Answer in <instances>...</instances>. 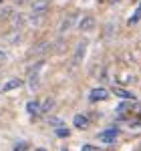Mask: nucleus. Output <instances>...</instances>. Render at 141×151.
<instances>
[{
    "label": "nucleus",
    "mask_w": 141,
    "mask_h": 151,
    "mask_svg": "<svg viewBox=\"0 0 141 151\" xmlns=\"http://www.w3.org/2000/svg\"><path fill=\"white\" fill-rule=\"evenodd\" d=\"M119 137V129H105V131H101L99 135H97V139L101 141V143H105V145H109V143H115V139Z\"/></svg>",
    "instance_id": "f257e3e1"
},
{
    "label": "nucleus",
    "mask_w": 141,
    "mask_h": 151,
    "mask_svg": "<svg viewBox=\"0 0 141 151\" xmlns=\"http://www.w3.org/2000/svg\"><path fill=\"white\" fill-rule=\"evenodd\" d=\"M107 97H109V91L103 89V87H97V89H93L89 93V101L91 103H99V101H105Z\"/></svg>",
    "instance_id": "f03ea898"
},
{
    "label": "nucleus",
    "mask_w": 141,
    "mask_h": 151,
    "mask_svg": "<svg viewBox=\"0 0 141 151\" xmlns=\"http://www.w3.org/2000/svg\"><path fill=\"white\" fill-rule=\"evenodd\" d=\"M42 65H45V63H42V60H38L35 67L30 69V79H28V87H30V89H36V87H38V70H40Z\"/></svg>",
    "instance_id": "7ed1b4c3"
},
{
    "label": "nucleus",
    "mask_w": 141,
    "mask_h": 151,
    "mask_svg": "<svg viewBox=\"0 0 141 151\" xmlns=\"http://www.w3.org/2000/svg\"><path fill=\"white\" fill-rule=\"evenodd\" d=\"M93 28H95V18L91 16V14L83 16L81 22H79V30H81V32H91Z\"/></svg>",
    "instance_id": "20e7f679"
},
{
    "label": "nucleus",
    "mask_w": 141,
    "mask_h": 151,
    "mask_svg": "<svg viewBox=\"0 0 141 151\" xmlns=\"http://www.w3.org/2000/svg\"><path fill=\"white\" fill-rule=\"evenodd\" d=\"M117 111H119V113L127 111V113H131V115H133V113H139V111H141V105L139 103H121L117 107Z\"/></svg>",
    "instance_id": "39448f33"
},
{
    "label": "nucleus",
    "mask_w": 141,
    "mask_h": 151,
    "mask_svg": "<svg viewBox=\"0 0 141 151\" xmlns=\"http://www.w3.org/2000/svg\"><path fill=\"white\" fill-rule=\"evenodd\" d=\"M73 125H75L77 129H87V127H89V117L83 115V113L75 115V119H73Z\"/></svg>",
    "instance_id": "423d86ee"
},
{
    "label": "nucleus",
    "mask_w": 141,
    "mask_h": 151,
    "mask_svg": "<svg viewBox=\"0 0 141 151\" xmlns=\"http://www.w3.org/2000/svg\"><path fill=\"white\" fill-rule=\"evenodd\" d=\"M26 111H28V115H30V117H38V115H42V111H40V105H38V101H28V103H26Z\"/></svg>",
    "instance_id": "0eeeda50"
},
{
    "label": "nucleus",
    "mask_w": 141,
    "mask_h": 151,
    "mask_svg": "<svg viewBox=\"0 0 141 151\" xmlns=\"http://www.w3.org/2000/svg\"><path fill=\"white\" fill-rule=\"evenodd\" d=\"M113 95H117V97L125 99V101H135V95L131 93V91H125V89H121V87H113Z\"/></svg>",
    "instance_id": "6e6552de"
},
{
    "label": "nucleus",
    "mask_w": 141,
    "mask_h": 151,
    "mask_svg": "<svg viewBox=\"0 0 141 151\" xmlns=\"http://www.w3.org/2000/svg\"><path fill=\"white\" fill-rule=\"evenodd\" d=\"M48 4H50V0H35L30 8H32V12H42V14H45L47 8H48Z\"/></svg>",
    "instance_id": "1a4fd4ad"
},
{
    "label": "nucleus",
    "mask_w": 141,
    "mask_h": 151,
    "mask_svg": "<svg viewBox=\"0 0 141 151\" xmlns=\"http://www.w3.org/2000/svg\"><path fill=\"white\" fill-rule=\"evenodd\" d=\"M20 85H22L20 79H10L8 83H4V85H2V93H8V91H12V89H18Z\"/></svg>",
    "instance_id": "9d476101"
},
{
    "label": "nucleus",
    "mask_w": 141,
    "mask_h": 151,
    "mask_svg": "<svg viewBox=\"0 0 141 151\" xmlns=\"http://www.w3.org/2000/svg\"><path fill=\"white\" fill-rule=\"evenodd\" d=\"M85 48H87V42H81V45L77 47V52H75V58H73V63H75V65H79V60L83 58V55H85Z\"/></svg>",
    "instance_id": "9b49d317"
},
{
    "label": "nucleus",
    "mask_w": 141,
    "mask_h": 151,
    "mask_svg": "<svg viewBox=\"0 0 141 151\" xmlns=\"http://www.w3.org/2000/svg\"><path fill=\"white\" fill-rule=\"evenodd\" d=\"M141 20V2H139V6L135 8V12L129 16V24H137Z\"/></svg>",
    "instance_id": "f8f14e48"
},
{
    "label": "nucleus",
    "mask_w": 141,
    "mask_h": 151,
    "mask_svg": "<svg viewBox=\"0 0 141 151\" xmlns=\"http://www.w3.org/2000/svg\"><path fill=\"white\" fill-rule=\"evenodd\" d=\"M55 135H57V137H69L70 131L65 127V125H63V127H57V129H55Z\"/></svg>",
    "instance_id": "ddd939ff"
},
{
    "label": "nucleus",
    "mask_w": 141,
    "mask_h": 151,
    "mask_svg": "<svg viewBox=\"0 0 141 151\" xmlns=\"http://www.w3.org/2000/svg\"><path fill=\"white\" fill-rule=\"evenodd\" d=\"M53 105H55V101H53V99H47V101L42 103V107H40V111H42V113H48V111L53 109Z\"/></svg>",
    "instance_id": "4468645a"
},
{
    "label": "nucleus",
    "mask_w": 141,
    "mask_h": 151,
    "mask_svg": "<svg viewBox=\"0 0 141 151\" xmlns=\"http://www.w3.org/2000/svg\"><path fill=\"white\" fill-rule=\"evenodd\" d=\"M75 16H77V14H73V16H70L69 20H65V22H63V26H60V32H65V30H69L70 26H73V20H75Z\"/></svg>",
    "instance_id": "2eb2a0df"
},
{
    "label": "nucleus",
    "mask_w": 141,
    "mask_h": 151,
    "mask_svg": "<svg viewBox=\"0 0 141 151\" xmlns=\"http://www.w3.org/2000/svg\"><path fill=\"white\" fill-rule=\"evenodd\" d=\"M26 149H28V143H24V141H22V143H18V145L14 147V151H26Z\"/></svg>",
    "instance_id": "dca6fc26"
},
{
    "label": "nucleus",
    "mask_w": 141,
    "mask_h": 151,
    "mask_svg": "<svg viewBox=\"0 0 141 151\" xmlns=\"http://www.w3.org/2000/svg\"><path fill=\"white\" fill-rule=\"evenodd\" d=\"M50 125H55V127H63V121L57 119V117H53V119H50Z\"/></svg>",
    "instance_id": "f3484780"
},
{
    "label": "nucleus",
    "mask_w": 141,
    "mask_h": 151,
    "mask_svg": "<svg viewBox=\"0 0 141 151\" xmlns=\"http://www.w3.org/2000/svg\"><path fill=\"white\" fill-rule=\"evenodd\" d=\"M2 63H6V52L0 50V65H2Z\"/></svg>",
    "instance_id": "a211bd4d"
},
{
    "label": "nucleus",
    "mask_w": 141,
    "mask_h": 151,
    "mask_svg": "<svg viewBox=\"0 0 141 151\" xmlns=\"http://www.w3.org/2000/svg\"><path fill=\"white\" fill-rule=\"evenodd\" d=\"M81 151H93V147H91V145H85V147H83Z\"/></svg>",
    "instance_id": "6ab92c4d"
},
{
    "label": "nucleus",
    "mask_w": 141,
    "mask_h": 151,
    "mask_svg": "<svg viewBox=\"0 0 141 151\" xmlns=\"http://www.w3.org/2000/svg\"><path fill=\"white\" fill-rule=\"evenodd\" d=\"M36 151H47V149H45V147H38V149H36Z\"/></svg>",
    "instance_id": "aec40b11"
},
{
    "label": "nucleus",
    "mask_w": 141,
    "mask_h": 151,
    "mask_svg": "<svg viewBox=\"0 0 141 151\" xmlns=\"http://www.w3.org/2000/svg\"><path fill=\"white\" fill-rule=\"evenodd\" d=\"M115 2H121V0H115Z\"/></svg>",
    "instance_id": "412c9836"
},
{
    "label": "nucleus",
    "mask_w": 141,
    "mask_h": 151,
    "mask_svg": "<svg viewBox=\"0 0 141 151\" xmlns=\"http://www.w3.org/2000/svg\"><path fill=\"white\" fill-rule=\"evenodd\" d=\"M63 151H67V149H63Z\"/></svg>",
    "instance_id": "4be33fe9"
}]
</instances>
